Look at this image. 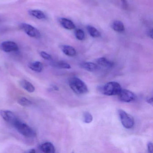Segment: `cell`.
I'll list each match as a JSON object with an SVG mask.
<instances>
[{"mask_svg": "<svg viewBox=\"0 0 153 153\" xmlns=\"http://www.w3.org/2000/svg\"><path fill=\"white\" fill-rule=\"evenodd\" d=\"M68 83L71 89L77 94H85L88 92L87 86L84 81L77 77L70 78Z\"/></svg>", "mask_w": 153, "mask_h": 153, "instance_id": "obj_1", "label": "cell"}, {"mask_svg": "<svg viewBox=\"0 0 153 153\" xmlns=\"http://www.w3.org/2000/svg\"><path fill=\"white\" fill-rule=\"evenodd\" d=\"M14 127L19 133L25 137H32L36 135L35 131L31 127L20 120L16 123Z\"/></svg>", "mask_w": 153, "mask_h": 153, "instance_id": "obj_2", "label": "cell"}, {"mask_svg": "<svg viewBox=\"0 0 153 153\" xmlns=\"http://www.w3.org/2000/svg\"><path fill=\"white\" fill-rule=\"evenodd\" d=\"M122 88L120 85L116 82H108L103 86L102 92L106 96H114L118 95Z\"/></svg>", "mask_w": 153, "mask_h": 153, "instance_id": "obj_3", "label": "cell"}, {"mask_svg": "<svg viewBox=\"0 0 153 153\" xmlns=\"http://www.w3.org/2000/svg\"><path fill=\"white\" fill-rule=\"evenodd\" d=\"M119 117L123 126L127 129L131 128L134 125L133 117L122 110L118 111Z\"/></svg>", "mask_w": 153, "mask_h": 153, "instance_id": "obj_4", "label": "cell"}, {"mask_svg": "<svg viewBox=\"0 0 153 153\" xmlns=\"http://www.w3.org/2000/svg\"><path fill=\"white\" fill-rule=\"evenodd\" d=\"M20 27L21 29L30 37L35 39H39L41 37L40 31L33 26L26 23H22Z\"/></svg>", "mask_w": 153, "mask_h": 153, "instance_id": "obj_5", "label": "cell"}, {"mask_svg": "<svg viewBox=\"0 0 153 153\" xmlns=\"http://www.w3.org/2000/svg\"><path fill=\"white\" fill-rule=\"evenodd\" d=\"M0 115L3 120L13 126L19 120L13 112L7 110L0 111Z\"/></svg>", "mask_w": 153, "mask_h": 153, "instance_id": "obj_6", "label": "cell"}, {"mask_svg": "<svg viewBox=\"0 0 153 153\" xmlns=\"http://www.w3.org/2000/svg\"><path fill=\"white\" fill-rule=\"evenodd\" d=\"M118 95L120 101L124 102H130L136 99L135 94L127 89H122Z\"/></svg>", "mask_w": 153, "mask_h": 153, "instance_id": "obj_7", "label": "cell"}, {"mask_svg": "<svg viewBox=\"0 0 153 153\" xmlns=\"http://www.w3.org/2000/svg\"><path fill=\"white\" fill-rule=\"evenodd\" d=\"M1 49L6 53L18 51L19 47L16 42L12 41H5L1 43L0 45Z\"/></svg>", "mask_w": 153, "mask_h": 153, "instance_id": "obj_8", "label": "cell"}, {"mask_svg": "<svg viewBox=\"0 0 153 153\" xmlns=\"http://www.w3.org/2000/svg\"><path fill=\"white\" fill-rule=\"evenodd\" d=\"M59 23L63 28L68 30H72L76 28V26L71 20L67 18H61Z\"/></svg>", "mask_w": 153, "mask_h": 153, "instance_id": "obj_9", "label": "cell"}, {"mask_svg": "<svg viewBox=\"0 0 153 153\" xmlns=\"http://www.w3.org/2000/svg\"><path fill=\"white\" fill-rule=\"evenodd\" d=\"M60 48L62 52L67 56L73 57L76 54L75 48L70 45H62L60 46Z\"/></svg>", "mask_w": 153, "mask_h": 153, "instance_id": "obj_10", "label": "cell"}, {"mask_svg": "<svg viewBox=\"0 0 153 153\" xmlns=\"http://www.w3.org/2000/svg\"><path fill=\"white\" fill-rule=\"evenodd\" d=\"M40 148L42 152L45 153H53L55 152L54 146L51 142H45L42 144Z\"/></svg>", "mask_w": 153, "mask_h": 153, "instance_id": "obj_11", "label": "cell"}, {"mask_svg": "<svg viewBox=\"0 0 153 153\" xmlns=\"http://www.w3.org/2000/svg\"><path fill=\"white\" fill-rule=\"evenodd\" d=\"M81 67L84 69L90 72H95L99 68L97 64L92 62H85L81 64Z\"/></svg>", "mask_w": 153, "mask_h": 153, "instance_id": "obj_12", "label": "cell"}, {"mask_svg": "<svg viewBox=\"0 0 153 153\" xmlns=\"http://www.w3.org/2000/svg\"><path fill=\"white\" fill-rule=\"evenodd\" d=\"M28 14L30 16L40 20L45 19L46 18L45 14L39 10H31L28 11Z\"/></svg>", "mask_w": 153, "mask_h": 153, "instance_id": "obj_13", "label": "cell"}, {"mask_svg": "<svg viewBox=\"0 0 153 153\" xmlns=\"http://www.w3.org/2000/svg\"><path fill=\"white\" fill-rule=\"evenodd\" d=\"M98 65L105 68H110L113 66V63L105 58H100L97 60Z\"/></svg>", "mask_w": 153, "mask_h": 153, "instance_id": "obj_14", "label": "cell"}, {"mask_svg": "<svg viewBox=\"0 0 153 153\" xmlns=\"http://www.w3.org/2000/svg\"><path fill=\"white\" fill-rule=\"evenodd\" d=\"M20 85L23 88L29 93H33L35 90V88L32 83L27 80L23 79L20 82Z\"/></svg>", "mask_w": 153, "mask_h": 153, "instance_id": "obj_15", "label": "cell"}, {"mask_svg": "<svg viewBox=\"0 0 153 153\" xmlns=\"http://www.w3.org/2000/svg\"><path fill=\"white\" fill-rule=\"evenodd\" d=\"M111 27L115 32L122 33L125 30V27L123 23L119 20H115L113 22Z\"/></svg>", "mask_w": 153, "mask_h": 153, "instance_id": "obj_16", "label": "cell"}, {"mask_svg": "<svg viewBox=\"0 0 153 153\" xmlns=\"http://www.w3.org/2000/svg\"><path fill=\"white\" fill-rule=\"evenodd\" d=\"M29 68L33 71L36 72H41L43 69V65L40 62H33L29 63Z\"/></svg>", "mask_w": 153, "mask_h": 153, "instance_id": "obj_17", "label": "cell"}, {"mask_svg": "<svg viewBox=\"0 0 153 153\" xmlns=\"http://www.w3.org/2000/svg\"><path fill=\"white\" fill-rule=\"evenodd\" d=\"M87 29L89 35L94 38H98L101 36V33L96 28L92 26L88 25L87 27Z\"/></svg>", "mask_w": 153, "mask_h": 153, "instance_id": "obj_18", "label": "cell"}, {"mask_svg": "<svg viewBox=\"0 0 153 153\" xmlns=\"http://www.w3.org/2000/svg\"><path fill=\"white\" fill-rule=\"evenodd\" d=\"M18 103L23 106H28L32 104V102L27 98L25 97H21L18 100Z\"/></svg>", "mask_w": 153, "mask_h": 153, "instance_id": "obj_19", "label": "cell"}, {"mask_svg": "<svg viewBox=\"0 0 153 153\" xmlns=\"http://www.w3.org/2000/svg\"><path fill=\"white\" fill-rule=\"evenodd\" d=\"M54 66L59 68L69 69L71 68V66L68 63L63 61H60L56 62L54 63Z\"/></svg>", "mask_w": 153, "mask_h": 153, "instance_id": "obj_20", "label": "cell"}, {"mask_svg": "<svg viewBox=\"0 0 153 153\" xmlns=\"http://www.w3.org/2000/svg\"><path fill=\"white\" fill-rule=\"evenodd\" d=\"M83 121L85 123H89L92 122L93 120V117L92 114L88 112H85L84 113L83 116Z\"/></svg>", "mask_w": 153, "mask_h": 153, "instance_id": "obj_21", "label": "cell"}, {"mask_svg": "<svg viewBox=\"0 0 153 153\" xmlns=\"http://www.w3.org/2000/svg\"><path fill=\"white\" fill-rule=\"evenodd\" d=\"M75 36L76 38L79 41H82L85 39V33L82 29H78L76 30L75 32Z\"/></svg>", "mask_w": 153, "mask_h": 153, "instance_id": "obj_22", "label": "cell"}, {"mask_svg": "<svg viewBox=\"0 0 153 153\" xmlns=\"http://www.w3.org/2000/svg\"><path fill=\"white\" fill-rule=\"evenodd\" d=\"M40 55L43 59H45L47 60H51L52 59L51 55L47 53L45 51H41L40 52Z\"/></svg>", "mask_w": 153, "mask_h": 153, "instance_id": "obj_23", "label": "cell"}, {"mask_svg": "<svg viewBox=\"0 0 153 153\" xmlns=\"http://www.w3.org/2000/svg\"><path fill=\"white\" fill-rule=\"evenodd\" d=\"M147 147L149 153H153V145L152 142H149L147 145Z\"/></svg>", "mask_w": 153, "mask_h": 153, "instance_id": "obj_24", "label": "cell"}, {"mask_svg": "<svg viewBox=\"0 0 153 153\" xmlns=\"http://www.w3.org/2000/svg\"><path fill=\"white\" fill-rule=\"evenodd\" d=\"M121 1L122 3L123 7L124 9H127L128 7V4L127 0H121Z\"/></svg>", "mask_w": 153, "mask_h": 153, "instance_id": "obj_25", "label": "cell"}, {"mask_svg": "<svg viewBox=\"0 0 153 153\" xmlns=\"http://www.w3.org/2000/svg\"><path fill=\"white\" fill-rule=\"evenodd\" d=\"M147 102L148 103L150 104L151 105H153V98L152 97H149V98L147 99Z\"/></svg>", "mask_w": 153, "mask_h": 153, "instance_id": "obj_26", "label": "cell"}, {"mask_svg": "<svg viewBox=\"0 0 153 153\" xmlns=\"http://www.w3.org/2000/svg\"><path fill=\"white\" fill-rule=\"evenodd\" d=\"M148 33L149 37H150L151 39H152L153 38V29H151V30H149Z\"/></svg>", "mask_w": 153, "mask_h": 153, "instance_id": "obj_27", "label": "cell"}, {"mask_svg": "<svg viewBox=\"0 0 153 153\" xmlns=\"http://www.w3.org/2000/svg\"><path fill=\"white\" fill-rule=\"evenodd\" d=\"M35 152H36V151H35V150L34 149H31V150H30V151H28V152H29V153H35Z\"/></svg>", "mask_w": 153, "mask_h": 153, "instance_id": "obj_28", "label": "cell"}]
</instances>
